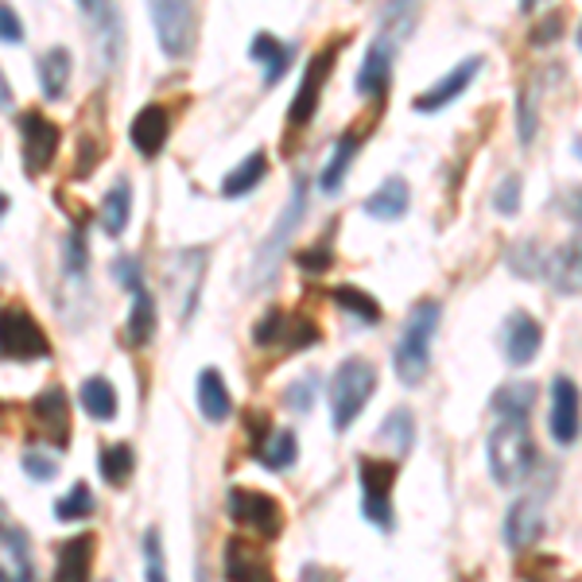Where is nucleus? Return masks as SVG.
<instances>
[{"label":"nucleus","instance_id":"obj_5","mask_svg":"<svg viewBox=\"0 0 582 582\" xmlns=\"http://www.w3.org/2000/svg\"><path fill=\"white\" fill-rule=\"evenodd\" d=\"M400 466L385 459H358V477H361V517L370 520L381 532H393V485Z\"/></svg>","mask_w":582,"mask_h":582},{"label":"nucleus","instance_id":"obj_44","mask_svg":"<svg viewBox=\"0 0 582 582\" xmlns=\"http://www.w3.org/2000/svg\"><path fill=\"white\" fill-rule=\"evenodd\" d=\"M284 319H287L284 307H268V311H264V319L253 327V342L256 345H276L279 334H284Z\"/></svg>","mask_w":582,"mask_h":582},{"label":"nucleus","instance_id":"obj_2","mask_svg":"<svg viewBox=\"0 0 582 582\" xmlns=\"http://www.w3.org/2000/svg\"><path fill=\"white\" fill-rule=\"evenodd\" d=\"M536 466V443L528 424L505 419L490 435V470L497 485H520Z\"/></svg>","mask_w":582,"mask_h":582},{"label":"nucleus","instance_id":"obj_37","mask_svg":"<svg viewBox=\"0 0 582 582\" xmlns=\"http://www.w3.org/2000/svg\"><path fill=\"white\" fill-rule=\"evenodd\" d=\"M94 508H98L94 490L86 482H78V485H70V493H63V497L55 501V517L63 520V525H75V520L94 517Z\"/></svg>","mask_w":582,"mask_h":582},{"label":"nucleus","instance_id":"obj_52","mask_svg":"<svg viewBox=\"0 0 582 582\" xmlns=\"http://www.w3.org/2000/svg\"><path fill=\"white\" fill-rule=\"evenodd\" d=\"M12 106V86H9V75L0 70V109H9Z\"/></svg>","mask_w":582,"mask_h":582},{"label":"nucleus","instance_id":"obj_34","mask_svg":"<svg viewBox=\"0 0 582 582\" xmlns=\"http://www.w3.org/2000/svg\"><path fill=\"white\" fill-rule=\"evenodd\" d=\"M322 342V330H319V322L311 319V315H287L284 319V334H279V350H287V353H299V350H311V345H319Z\"/></svg>","mask_w":582,"mask_h":582},{"label":"nucleus","instance_id":"obj_54","mask_svg":"<svg viewBox=\"0 0 582 582\" xmlns=\"http://www.w3.org/2000/svg\"><path fill=\"white\" fill-rule=\"evenodd\" d=\"M0 411H4V404H0Z\"/></svg>","mask_w":582,"mask_h":582},{"label":"nucleus","instance_id":"obj_40","mask_svg":"<svg viewBox=\"0 0 582 582\" xmlns=\"http://www.w3.org/2000/svg\"><path fill=\"white\" fill-rule=\"evenodd\" d=\"M315 393H319V377H315V373H304L299 381H292V385H287L284 404H287L292 411H311Z\"/></svg>","mask_w":582,"mask_h":582},{"label":"nucleus","instance_id":"obj_21","mask_svg":"<svg viewBox=\"0 0 582 582\" xmlns=\"http://www.w3.org/2000/svg\"><path fill=\"white\" fill-rule=\"evenodd\" d=\"M540 532H543L540 501H532V497L513 501V505H508V513H505V543H508V548L525 551L528 543L540 540Z\"/></svg>","mask_w":582,"mask_h":582},{"label":"nucleus","instance_id":"obj_30","mask_svg":"<svg viewBox=\"0 0 582 582\" xmlns=\"http://www.w3.org/2000/svg\"><path fill=\"white\" fill-rule=\"evenodd\" d=\"M129 218H132V187H129V179H117L113 187H109V195L101 198V230H106L109 238H121Z\"/></svg>","mask_w":582,"mask_h":582},{"label":"nucleus","instance_id":"obj_53","mask_svg":"<svg viewBox=\"0 0 582 582\" xmlns=\"http://www.w3.org/2000/svg\"><path fill=\"white\" fill-rule=\"evenodd\" d=\"M0 213H9V195L4 190H0Z\"/></svg>","mask_w":582,"mask_h":582},{"label":"nucleus","instance_id":"obj_23","mask_svg":"<svg viewBox=\"0 0 582 582\" xmlns=\"http://www.w3.org/2000/svg\"><path fill=\"white\" fill-rule=\"evenodd\" d=\"M249 55H253L256 66H264V83L276 86L279 78L287 75V66L296 58V43H279L276 35L256 32V40L249 43Z\"/></svg>","mask_w":582,"mask_h":582},{"label":"nucleus","instance_id":"obj_50","mask_svg":"<svg viewBox=\"0 0 582 582\" xmlns=\"http://www.w3.org/2000/svg\"><path fill=\"white\" fill-rule=\"evenodd\" d=\"M245 427H249V447H261L264 439H268V431H272V419L264 416V411H249L245 416Z\"/></svg>","mask_w":582,"mask_h":582},{"label":"nucleus","instance_id":"obj_12","mask_svg":"<svg viewBox=\"0 0 582 582\" xmlns=\"http://www.w3.org/2000/svg\"><path fill=\"white\" fill-rule=\"evenodd\" d=\"M0 582H35L32 567V540L0 505Z\"/></svg>","mask_w":582,"mask_h":582},{"label":"nucleus","instance_id":"obj_46","mask_svg":"<svg viewBox=\"0 0 582 582\" xmlns=\"http://www.w3.org/2000/svg\"><path fill=\"white\" fill-rule=\"evenodd\" d=\"M493 210L497 213H517L520 210V175H505L493 195Z\"/></svg>","mask_w":582,"mask_h":582},{"label":"nucleus","instance_id":"obj_42","mask_svg":"<svg viewBox=\"0 0 582 582\" xmlns=\"http://www.w3.org/2000/svg\"><path fill=\"white\" fill-rule=\"evenodd\" d=\"M508 268L517 272V276H536V272H543L536 241H520V245H513V253H508Z\"/></svg>","mask_w":582,"mask_h":582},{"label":"nucleus","instance_id":"obj_33","mask_svg":"<svg viewBox=\"0 0 582 582\" xmlns=\"http://www.w3.org/2000/svg\"><path fill=\"white\" fill-rule=\"evenodd\" d=\"M377 439L381 443H388L396 454H408L411 447H416V419H411L408 408H393L385 419H381L377 427Z\"/></svg>","mask_w":582,"mask_h":582},{"label":"nucleus","instance_id":"obj_24","mask_svg":"<svg viewBox=\"0 0 582 582\" xmlns=\"http://www.w3.org/2000/svg\"><path fill=\"white\" fill-rule=\"evenodd\" d=\"M408 206H411V190L400 175L385 179L370 198H365V213L377 218V222H400L404 213H408Z\"/></svg>","mask_w":582,"mask_h":582},{"label":"nucleus","instance_id":"obj_20","mask_svg":"<svg viewBox=\"0 0 582 582\" xmlns=\"http://www.w3.org/2000/svg\"><path fill=\"white\" fill-rule=\"evenodd\" d=\"M94 556H98V536H94V532L70 536V540L58 548L55 582H90Z\"/></svg>","mask_w":582,"mask_h":582},{"label":"nucleus","instance_id":"obj_13","mask_svg":"<svg viewBox=\"0 0 582 582\" xmlns=\"http://www.w3.org/2000/svg\"><path fill=\"white\" fill-rule=\"evenodd\" d=\"M32 419H35V427H40L43 439H51L58 451L70 447V400H66L63 385H47L40 396H35Z\"/></svg>","mask_w":582,"mask_h":582},{"label":"nucleus","instance_id":"obj_22","mask_svg":"<svg viewBox=\"0 0 582 582\" xmlns=\"http://www.w3.org/2000/svg\"><path fill=\"white\" fill-rule=\"evenodd\" d=\"M86 17L98 24V35H94V51H98V63L101 70H113L117 58H121V17H117V9H109V4H90L86 0L83 4Z\"/></svg>","mask_w":582,"mask_h":582},{"label":"nucleus","instance_id":"obj_6","mask_svg":"<svg viewBox=\"0 0 582 582\" xmlns=\"http://www.w3.org/2000/svg\"><path fill=\"white\" fill-rule=\"evenodd\" d=\"M304 210H307V179H296L292 198H287V206L279 210L276 230H272L268 238H264V245L256 249V264H253L256 284L272 279V272L279 268V261H284V253H287V241H292V233H296L299 222H304Z\"/></svg>","mask_w":582,"mask_h":582},{"label":"nucleus","instance_id":"obj_38","mask_svg":"<svg viewBox=\"0 0 582 582\" xmlns=\"http://www.w3.org/2000/svg\"><path fill=\"white\" fill-rule=\"evenodd\" d=\"M551 284H556L559 296H579V238L556 253V264H551Z\"/></svg>","mask_w":582,"mask_h":582},{"label":"nucleus","instance_id":"obj_41","mask_svg":"<svg viewBox=\"0 0 582 582\" xmlns=\"http://www.w3.org/2000/svg\"><path fill=\"white\" fill-rule=\"evenodd\" d=\"M144 574H149V582H167L164 543H160L156 528H149V532H144Z\"/></svg>","mask_w":582,"mask_h":582},{"label":"nucleus","instance_id":"obj_17","mask_svg":"<svg viewBox=\"0 0 582 582\" xmlns=\"http://www.w3.org/2000/svg\"><path fill=\"white\" fill-rule=\"evenodd\" d=\"M551 439L559 447L579 443V385L571 377H556L551 385Z\"/></svg>","mask_w":582,"mask_h":582},{"label":"nucleus","instance_id":"obj_51","mask_svg":"<svg viewBox=\"0 0 582 582\" xmlns=\"http://www.w3.org/2000/svg\"><path fill=\"white\" fill-rule=\"evenodd\" d=\"M342 574L330 571V567H319V563H307L304 574H299V582H338Z\"/></svg>","mask_w":582,"mask_h":582},{"label":"nucleus","instance_id":"obj_8","mask_svg":"<svg viewBox=\"0 0 582 582\" xmlns=\"http://www.w3.org/2000/svg\"><path fill=\"white\" fill-rule=\"evenodd\" d=\"M226 513H230L233 525L253 528L264 540H276V536L284 532V508H279V501L272 497V493L241 490L238 485V490H230V497H226Z\"/></svg>","mask_w":582,"mask_h":582},{"label":"nucleus","instance_id":"obj_39","mask_svg":"<svg viewBox=\"0 0 582 582\" xmlns=\"http://www.w3.org/2000/svg\"><path fill=\"white\" fill-rule=\"evenodd\" d=\"M63 268L70 279H86V268H90V249H86V233L83 226H75V230L66 233L63 241Z\"/></svg>","mask_w":582,"mask_h":582},{"label":"nucleus","instance_id":"obj_48","mask_svg":"<svg viewBox=\"0 0 582 582\" xmlns=\"http://www.w3.org/2000/svg\"><path fill=\"white\" fill-rule=\"evenodd\" d=\"M559 35H563V17H559V12H551V17H543L540 24L532 28V35H528V40H532V47H548V43H556Z\"/></svg>","mask_w":582,"mask_h":582},{"label":"nucleus","instance_id":"obj_15","mask_svg":"<svg viewBox=\"0 0 582 582\" xmlns=\"http://www.w3.org/2000/svg\"><path fill=\"white\" fill-rule=\"evenodd\" d=\"M501 342H505L501 350H505L508 365H528L543 345V327L528 311H513L505 319V330H501Z\"/></svg>","mask_w":582,"mask_h":582},{"label":"nucleus","instance_id":"obj_49","mask_svg":"<svg viewBox=\"0 0 582 582\" xmlns=\"http://www.w3.org/2000/svg\"><path fill=\"white\" fill-rule=\"evenodd\" d=\"M0 43H24V24L9 4H0Z\"/></svg>","mask_w":582,"mask_h":582},{"label":"nucleus","instance_id":"obj_43","mask_svg":"<svg viewBox=\"0 0 582 582\" xmlns=\"http://www.w3.org/2000/svg\"><path fill=\"white\" fill-rule=\"evenodd\" d=\"M296 264L307 272V276H322V272L334 268V253H330V245L322 241V245H307L296 253Z\"/></svg>","mask_w":582,"mask_h":582},{"label":"nucleus","instance_id":"obj_45","mask_svg":"<svg viewBox=\"0 0 582 582\" xmlns=\"http://www.w3.org/2000/svg\"><path fill=\"white\" fill-rule=\"evenodd\" d=\"M536 124H540V113H536V106H532V90H520V98H517V132H520V144H532Z\"/></svg>","mask_w":582,"mask_h":582},{"label":"nucleus","instance_id":"obj_36","mask_svg":"<svg viewBox=\"0 0 582 582\" xmlns=\"http://www.w3.org/2000/svg\"><path fill=\"white\" fill-rule=\"evenodd\" d=\"M78 400H83V408L90 411L94 419H101V424L117 419V388L109 385L106 377H90V381H86L83 393H78Z\"/></svg>","mask_w":582,"mask_h":582},{"label":"nucleus","instance_id":"obj_47","mask_svg":"<svg viewBox=\"0 0 582 582\" xmlns=\"http://www.w3.org/2000/svg\"><path fill=\"white\" fill-rule=\"evenodd\" d=\"M24 470H28V477H35V482H51V477L58 474V462L47 459L43 451H28L24 454Z\"/></svg>","mask_w":582,"mask_h":582},{"label":"nucleus","instance_id":"obj_27","mask_svg":"<svg viewBox=\"0 0 582 582\" xmlns=\"http://www.w3.org/2000/svg\"><path fill=\"white\" fill-rule=\"evenodd\" d=\"M361 149V132H345V136H338L334 152H330V164L319 172V190L322 195H338V187H342V179L350 175L353 167V156H358Z\"/></svg>","mask_w":582,"mask_h":582},{"label":"nucleus","instance_id":"obj_7","mask_svg":"<svg viewBox=\"0 0 582 582\" xmlns=\"http://www.w3.org/2000/svg\"><path fill=\"white\" fill-rule=\"evenodd\" d=\"M17 129H20V152H24V172L32 175V179L51 172V164H55V156H58V144H63L58 124L51 121V117H43L40 109H24V113L17 117Z\"/></svg>","mask_w":582,"mask_h":582},{"label":"nucleus","instance_id":"obj_16","mask_svg":"<svg viewBox=\"0 0 582 582\" xmlns=\"http://www.w3.org/2000/svg\"><path fill=\"white\" fill-rule=\"evenodd\" d=\"M482 66H485V58L482 55H474V58H462L454 70H447L439 83L431 86V90H424L419 94L411 106L419 109V113H435V109H443V106H451L454 98H459L462 90H466L470 83H474L477 75H482Z\"/></svg>","mask_w":582,"mask_h":582},{"label":"nucleus","instance_id":"obj_29","mask_svg":"<svg viewBox=\"0 0 582 582\" xmlns=\"http://www.w3.org/2000/svg\"><path fill=\"white\" fill-rule=\"evenodd\" d=\"M330 299H334L345 315H353L358 322H365V327H377V322L385 319V311H381L377 299H373L370 292L358 287V284H338L334 292H330Z\"/></svg>","mask_w":582,"mask_h":582},{"label":"nucleus","instance_id":"obj_14","mask_svg":"<svg viewBox=\"0 0 582 582\" xmlns=\"http://www.w3.org/2000/svg\"><path fill=\"white\" fill-rule=\"evenodd\" d=\"M393 55H396V40L377 35L373 47H370V55H365V63H361L358 78H353V86H358L361 98L385 101V90H388V83H393Z\"/></svg>","mask_w":582,"mask_h":582},{"label":"nucleus","instance_id":"obj_9","mask_svg":"<svg viewBox=\"0 0 582 582\" xmlns=\"http://www.w3.org/2000/svg\"><path fill=\"white\" fill-rule=\"evenodd\" d=\"M117 279L124 284V292L132 296V311H129V342L132 345H149V338L156 334V296L144 284V272L140 261L121 256L117 261Z\"/></svg>","mask_w":582,"mask_h":582},{"label":"nucleus","instance_id":"obj_3","mask_svg":"<svg viewBox=\"0 0 582 582\" xmlns=\"http://www.w3.org/2000/svg\"><path fill=\"white\" fill-rule=\"evenodd\" d=\"M377 393V370L365 358H345L330 377V419L334 431H350V424L361 416V408Z\"/></svg>","mask_w":582,"mask_h":582},{"label":"nucleus","instance_id":"obj_18","mask_svg":"<svg viewBox=\"0 0 582 582\" xmlns=\"http://www.w3.org/2000/svg\"><path fill=\"white\" fill-rule=\"evenodd\" d=\"M167 136H172V117H167L164 106H144L136 117H132L129 140H132V149H136L144 160L160 156L164 144H167Z\"/></svg>","mask_w":582,"mask_h":582},{"label":"nucleus","instance_id":"obj_19","mask_svg":"<svg viewBox=\"0 0 582 582\" xmlns=\"http://www.w3.org/2000/svg\"><path fill=\"white\" fill-rule=\"evenodd\" d=\"M226 582H276V574H272V563L264 551H256L249 540L233 536L226 543Z\"/></svg>","mask_w":582,"mask_h":582},{"label":"nucleus","instance_id":"obj_31","mask_svg":"<svg viewBox=\"0 0 582 582\" xmlns=\"http://www.w3.org/2000/svg\"><path fill=\"white\" fill-rule=\"evenodd\" d=\"M70 51L66 47H51L47 55L40 58V86H43V98L58 101L70 86Z\"/></svg>","mask_w":582,"mask_h":582},{"label":"nucleus","instance_id":"obj_1","mask_svg":"<svg viewBox=\"0 0 582 582\" xmlns=\"http://www.w3.org/2000/svg\"><path fill=\"white\" fill-rule=\"evenodd\" d=\"M439 319H443V304L439 299H419L411 307L408 322H404V334L396 342V377L404 385H419L427 377V365H431V338L439 330Z\"/></svg>","mask_w":582,"mask_h":582},{"label":"nucleus","instance_id":"obj_4","mask_svg":"<svg viewBox=\"0 0 582 582\" xmlns=\"http://www.w3.org/2000/svg\"><path fill=\"white\" fill-rule=\"evenodd\" d=\"M0 358L4 361H47L51 338L35 315L20 304L0 307Z\"/></svg>","mask_w":582,"mask_h":582},{"label":"nucleus","instance_id":"obj_35","mask_svg":"<svg viewBox=\"0 0 582 582\" xmlns=\"http://www.w3.org/2000/svg\"><path fill=\"white\" fill-rule=\"evenodd\" d=\"M98 466H101V477H106L113 490H121V485L132 477L136 454H132L129 443H109V447H101L98 451Z\"/></svg>","mask_w":582,"mask_h":582},{"label":"nucleus","instance_id":"obj_10","mask_svg":"<svg viewBox=\"0 0 582 582\" xmlns=\"http://www.w3.org/2000/svg\"><path fill=\"white\" fill-rule=\"evenodd\" d=\"M338 51H342V40L327 43V47H322L319 55H311V63L304 66V78H299L296 101H292V109H287V121H292V129H304V124H311L315 109H319V98H322V86H327L330 70H334V63H338Z\"/></svg>","mask_w":582,"mask_h":582},{"label":"nucleus","instance_id":"obj_11","mask_svg":"<svg viewBox=\"0 0 582 582\" xmlns=\"http://www.w3.org/2000/svg\"><path fill=\"white\" fill-rule=\"evenodd\" d=\"M152 24H156L160 47H164L167 58H183L195 43V24L198 12L183 0H172V4H152Z\"/></svg>","mask_w":582,"mask_h":582},{"label":"nucleus","instance_id":"obj_28","mask_svg":"<svg viewBox=\"0 0 582 582\" xmlns=\"http://www.w3.org/2000/svg\"><path fill=\"white\" fill-rule=\"evenodd\" d=\"M256 459L264 462L268 470H292L299 459V439L292 427H276V431H268V439H264L261 447H256Z\"/></svg>","mask_w":582,"mask_h":582},{"label":"nucleus","instance_id":"obj_25","mask_svg":"<svg viewBox=\"0 0 582 582\" xmlns=\"http://www.w3.org/2000/svg\"><path fill=\"white\" fill-rule=\"evenodd\" d=\"M198 411H202L210 424H226L233 416V396L226 388V377L218 370H202L198 373Z\"/></svg>","mask_w":582,"mask_h":582},{"label":"nucleus","instance_id":"obj_26","mask_svg":"<svg viewBox=\"0 0 582 582\" xmlns=\"http://www.w3.org/2000/svg\"><path fill=\"white\" fill-rule=\"evenodd\" d=\"M536 396H540V388H536L532 381H505V385L493 393V411H497L501 419H520V424H525L528 411L536 408Z\"/></svg>","mask_w":582,"mask_h":582},{"label":"nucleus","instance_id":"obj_32","mask_svg":"<svg viewBox=\"0 0 582 582\" xmlns=\"http://www.w3.org/2000/svg\"><path fill=\"white\" fill-rule=\"evenodd\" d=\"M264 175H268V156H264V152H249L245 164H241L238 172H230L222 179V195L226 198H245L249 190L261 187Z\"/></svg>","mask_w":582,"mask_h":582}]
</instances>
